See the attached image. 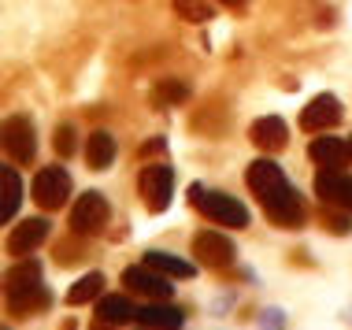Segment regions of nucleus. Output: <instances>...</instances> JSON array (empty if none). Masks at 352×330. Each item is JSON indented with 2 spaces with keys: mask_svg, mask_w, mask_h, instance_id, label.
I'll return each instance as SVG.
<instances>
[{
  "mask_svg": "<svg viewBox=\"0 0 352 330\" xmlns=\"http://www.w3.org/2000/svg\"><path fill=\"white\" fill-rule=\"evenodd\" d=\"M108 219H111L108 197L97 190H85L71 208V234L74 238H93V234H100L108 226Z\"/></svg>",
  "mask_w": 352,
  "mask_h": 330,
  "instance_id": "5",
  "label": "nucleus"
},
{
  "mask_svg": "<svg viewBox=\"0 0 352 330\" xmlns=\"http://www.w3.org/2000/svg\"><path fill=\"white\" fill-rule=\"evenodd\" d=\"M308 156H311V164H316V167H345L352 160V145H349V141H341V138L322 134V138H316L308 145Z\"/></svg>",
  "mask_w": 352,
  "mask_h": 330,
  "instance_id": "14",
  "label": "nucleus"
},
{
  "mask_svg": "<svg viewBox=\"0 0 352 330\" xmlns=\"http://www.w3.org/2000/svg\"><path fill=\"white\" fill-rule=\"evenodd\" d=\"M122 286L138 297H148V300H170L175 286H170V275L156 271L152 263H138V267H126L122 271Z\"/></svg>",
  "mask_w": 352,
  "mask_h": 330,
  "instance_id": "8",
  "label": "nucleus"
},
{
  "mask_svg": "<svg viewBox=\"0 0 352 330\" xmlns=\"http://www.w3.org/2000/svg\"><path fill=\"white\" fill-rule=\"evenodd\" d=\"M4 300H8V312L12 316H34L52 305L41 260L19 256V263H12V271L4 275Z\"/></svg>",
  "mask_w": 352,
  "mask_h": 330,
  "instance_id": "2",
  "label": "nucleus"
},
{
  "mask_svg": "<svg viewBox=\"0 0 352 330\" xmlns=\"http://www.w3.org/2000/svg\"><path fill=\"white\" fill-rule=\"evenodd\" d=\"M138 319V305L122 294H108L97 297V323L100 327H126Z\"/></svg>",
  "mask_w": 352,
  "mask_h": 330,
  "instance_id": "15",
  "label": "nucleus"
},
{
  "mask_svg": "<svg viewBox=\"0 0 352 330\" xmlns=\"http://www.w3.org/2000/svg\"><path fill=\"white\" fill-rule=\"evenodd\" d=\"M322 223H327L330 234H352V219H349L345 212L334 215V208H330V204H327V212H322Z\"/></svg>",
  "mask_w": 352,
  "mask_h": 330,
  "instance_id": "24",
  "label": "nucleus"
},
{
  "mask_svg": "<svg viewBox=\"0 0 352 330\" xmlns=\"http://www.w3.org/2000/svg\"><path fill=\"white\" fill-rule=\"evenodd\" d=\"M316 197L338 212H352V175L345 167H319L316 175Z\"/></svg>",
  "mask_w": 352,
  "mask_h": 330,
  "instance_id": "9",
  "label": "nucleus"
},
{
  "mask_svg": "<svg viewBox=\"0 0 352 330\" xmlns=\"http://www.w3.org/2000/svg\"><path fill=\"white\" fill-rule=\"evenodd\" d=\"M189 97V89L182 86V82H160L156 86V100H164V104H182V100Z\"/></svg>",
  "mask_w": 352,
  "mask_h": 330,
  "instance_id": "23",
  "label": "nucleus"
},
{
  "mask_svg": "<svg viewBox=\"0 0 352 330\" xmlns=\"http://www.w3.org/2000/svg\"><path fill=\"white\" fill-rule=\"evenodd\" d=\"M164 148H167L164 138H152V141H145V145H141V156H164Z\"/></svg>",
  "mask_w": 352,
  "mask_h": 330,
  "instance_id": "25",
  "label": "nucleus"
},
{
  "mask_svg": "<svg viewBox=\"0 0 352 330\" xmlns=\"http://www.w3.org/2000/svg\"><path fill=\"white\" fill-rule=\"evenodd\" d=\"M145 263H152L156 271H164V275H170V278H193L197 275V267L189 260L175 256V252H164V249H148L145 252Z\"/></svg>",
  "mask_w": 352,
  "mask_h": 330,
  "instance_id": "19",
  "label": "nucleus"
},
{
  "mask_svg": "<svg viewBox=\"0 0 352 330\" xmlns=\"http://www.w3.org/2000/svg\"><path fill=\"white\" fill-rule=\"evenodd\" d=\"M85 164H89L93 171H108V167L116 164V138H111L108 130H93V134H89Z\"/></svg>",
  "mask_w": 352,
  "mask_h": 330,
  "instance_id": "17",
  "label": "nucleus"
},
{
  "mask_svg": "<svg viewBox=\"0 0 352 330\" xmlns=\"http://www.w3.org/2000/svg\"><path fill=\"white\" fill-rule=\"evenodd\" d=\"M30 193H34L37 208H45V212H60L63 204H67V197H71V171H67V167H60V164L41 167V171L34 175Z\"/></svg>",
  "mask_w": 352,
  "mask_h": 330,
  "instance_id": "6",
  "label": "nucleus"
},
{
  "mask_svg": "<svg viewBox=\"0 0 352 330\" xmlns=\"http://www.w3.org/2000/svg\"><path fill=\"white\" fill-rule=\"evenodd\" d=\"M252 145L263 148V153H282L289 145V126H285L282 116H263L252 122Z\"/></svg>",
  "mask_w": 352,
  "mask_h": 330,
  "instance_id": "13",
  "label": "nucleus"
},
{
  "mask_svg": "<svg viewBox=\"0 0 352 330\" xmlns=\"http://www.w3.org/2000/svg\"><path fill=\"white\" fill-rule=\"evenodd\" d=\"M341 116H345V111H341V100L334 93H319V97H311L308 108L300 111V126L311 130V134H322V130L338 126Z\"/></svg>",
  "mask_w": 352,
  "mask_h": 330,
  "instance_id": "12",
  "label": "nucleus"
},
{
  "mask_svg": "<svg viewBox=\"0 0 352 330\" xmlns=\"http://www.w3.org/2000/svg\"><path fill=\"white\" fill-rule=\"evenodd\" d=\"M134 323H141V327H167V330H175V327H182V323H186V312H182V308H175V305H167V300H152V305L138 308V319H134Z\"/></svg>",
  "mask_w": 352,
  "mask_h": 330,
  "instance_id": "16",
  "label": "nucleus"
},
{
  "mask_svg": "<svg viewBox=\"0 0 352 330\" xmlns=\"http://www.w3.org/2000/svg\"><path fill=\"white\" fill-rule=\"evenodd\" d=\"M138 193L141 201H145V208L152 215L167 212L170 197H175V171L164 164V160H156V164H145L138 175Z\"/></svg>",
  "mask_w": 352,
  "mask_h": 330,
  "instance_id": "4",
  "label": "nucleus"
},
{
  "mask_svg": "<svg viewBox=\"0 0 352 330\" xmlns=\"http://www.w3.org/2000/svg\"><path fill=\"white\" fill-rule=\"evenodd\" d=\"M0 182H4V204H0V219L12 226L19 204H23V178H19V171H15L12 164H4V167H0Z\"/></svg>",
  "mask_w": 352,
  "mask_h": 330,
  "instance_id": "18",
  "label": "nucleus"
},
{
  "mask_svg": "<svg viewBox=\"0 0 352 330\" xmlns=\"http://www.w3.org/2000/svg\"><path fill=\"white\" fill-rule=\"evenodd\" d=\"M104 286H108V282H104L100 271H89V275H82L67 289V305H89V300H97L104 294Z\"/></svg>",
  "mask_w": 352,
  "mask_h": 330,
  "instance_id": "20",
  "label": "nucleus"
},
{
  "mask_svg": "<svg viewBox=\"0 0 352 330\" xmlns=\"http://www.w3.org/2000/svg\"><path fill=\"white\" fill-rule=\"evenodd\" d=\"M4 153L12 164L30 167L37 156V130L30 116H8L4 119Z\"/></svg>",
  "mask_w": 352,
  "mask_h": 330,
  "instance_id": "7",
  "label": "nucleus"
},
{
  "mask_svg": "<svg viewBox=\"0 0 352 330\" xmlns=\"http://www.w3.org/2000/svg\"><path fill=\"white\" fill-rule=\"evenodd\" d=\"M74 260H82L78 256V245H74V241L71 245H60V263H74Z\"/></svg>",
  "mask_w": 352,
  "mask_h": 330,
  "instance_id": "26",
  "label": "nucleus"
},
{
  "mask_svg": "<svg viewBox=\"0 0 352 330\" xmlns=\"http://www.w3.org/2000/svg\"><path fill=\"white\" fill-rule=\"evenodd\" d=\"M215 4H223V8H230V12H237V8H245L249 0H215Z\"/></svg>",
  "mask_w": 352,
  "mask_h": 330,
  "instance_id": "28",
  "label": "nucleus"
},
{
  "mask_svg": "<svg viewBox=\"0 0 352 330\" xmlns=\"http://www.w3.org/2000/svg\"><path fill=\"white\" fill-rule=\"evenodd\" d=\"M189 201H193V208L215 226H234V230H245V226H249V208L223 190H208V186L197 182V186H189Z\"/></svg>",
  "mask_w": 352,
  "mask_h": 330,
  "instance_id": "3",
  "label": "nucleus"
},
{
  "mask_svg": "<svg viewBox=\"0 0 352 330\" xmlns=\"http://www.w3.org/2000/svg\"><path fill=\"white\" fill-rule=\"evenodd\" d=\"M349 145H352V138H349Z\"/></svg>",
  "mask_w": 352,
  "mask_h": 330,
  "instance_id": "29",
  "label": "nucleus"
},
{
  "mask_svg": "<svg viewBox=\"0 0 352 330\" xmlns=\"http://www.w3.org/2000/svg\"><path fill=\"white\" fill-rule=\"evenodd\" d=\"M170 8L186 23H208L212 19V4H204V0H170Z\"/></svg>",
  "mask_w": 352,
  "mask_h": 330,
  "instance_id": "21",
  "label": "nucleus"
},
{
  "mask_svg": "<svg viewBox=\"0 0 352 330\" xmlns=\"http://www.w3.org/2000/svg\"><path fill=\"white\" fill-rule=\"evenodd\" d=\"M260 323H267V327H274V323H285V316H282V308H267V312H263V319H260Z\"/></svg>",
  "mask_w": 352,
  "mask_h": 330,
  "instance_id": "27",
  "label": "nucleus"
},
{
  "mask_svg": "<svg viewBox=\"0 0 352 330\" xmlns=\"http://www.w3.org/2000/svg\"><path fill=\"white\" fill-rule=\"evenodd\" d=\"M52 145H56V153H60V156H74V148H78V134H74L71 122H60V126H56Z\"/></svg>",
  "mask_w": 352,
  "mask_h": 330,
  "instance_id": "22",
  "label": "nucleus"
},
{
  "mask_svg": "<svg viewBox=\"0 0 352 330\" xmlns=\"http://www.w3.org/2000/svg\"><path fill=\"white\" fill-rule=\"evenodd\" d=\"M193 256L201 260L204 267L226 271V267H234V260H237V245L219 230H201L193 238Z\"/></svg>",
  "mask_w": 352,
  "mask_h": 330,
  "instance_id": "10",
  "label": "nucleus"
},
{
  "mask_svg": "<svg viewBox=\"0 0 352 330\" xmlns=\"http://www.w3.org/2000/svg\"><path fill=\"white\" fill-rule=\"evenodd\" d=\"M49 234H52V223L45 219V215L23 219L19 226H12V234H8V256H30V252H37L49 241Z\"/></svg>",
  "mask_w": 352,
  "mask_h": 330,
  "instance_id": "11",
  "label": "nucleus"
},
{
  "mask_svg": "<svg viewBox=\"0 0 352 330\" xmlns=\"http://www.w3.org/2000/svg\"><path fill=\"white\" fill-rule=\"evenodd\" d=\"M245 182H249V190L256 193V201L263 204V212L274 226H282V230H300L304 226V219H308L304 201L274 160H252L245 167Z\"/></svg>",
  "mask_w": 352,
  "mask_h": 330,
  "instance_id": "1",
  "label": "nucleus"
}]
</instances>
